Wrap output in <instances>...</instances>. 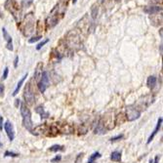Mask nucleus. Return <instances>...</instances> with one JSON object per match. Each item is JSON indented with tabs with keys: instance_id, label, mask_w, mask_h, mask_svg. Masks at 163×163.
I'll list each match as a JSON object with an SVG mask.
<instances>
[{
	"instance_id": "1",
	"label": "nucleus",
	"mask_w": 163,
	"mask_h": 163,
	"mask_svg": "<svg viewBox=\"0 0 163 163\" xmlns=\"http://www.w3.org/2000/svg\"><path fill=\"white\" fill-rule=\"evenodd\" d=\"M20 112H21V117H23V124L24 126V128L26 130H29V132H31L33 129V122L31 118V112H30L29 109L24 104H21Z\"/></svg>"
},
{
	"instance_id": "2",
	"label": "nucleus",
	"mask_w": 163,
	"mask_h": 163,
	"mask_svg": "<svg viewBox=\"0 0 163 163\" xmlns=\"http://www.w3.org/2000/svg\"><path fill=\"white\" fill-rule=\"evenodd\" d=\"M153 102H154V96L149 94V95H146V96H144L141 98V99H139L137 104H135L134 106L141 112L142 109H147Z\"/></svg>"
},
{
	"instance_id": "3",
	"label": "nucleus",
	"mask_w": 163,
	"mask_h": 163,
	"mask_svg": "<svg viewBox=\"0 0 163 163\" xmlns=\"http://www.w3.org/2000/svg\"><path fill=\"white\" fill-rule=\"evenodd\" d=\"M125 116H126V120L134 121L141 116V112L134 106V104H130V106L126 107V114H125Z\"/></svg>"
},
{
	"instance_id": "4",
	"label": "nucleus",
	"mask_w": 163,
	"mask_h": 163,
	"mask_svg": "<svg viewBox=\"0 0 163 163\" xmlns=\"http://www.w3.org/2000/svg\"><path fill=\"white\" fill-rule=\"evenodd\" d=\"M24 101H26V104H29V106L34 103V91L32 90L30 83H27V84L24 86Z\"/></svg>"
},
{
	"instance_id": "5",
	"label": "nucleus",
	"mask_w": 163,
	"mask_h": 163,
	"mask_svg": "<svg viewBox=\"0 0 163 163\" xmlns=\"http://www.w3.org/2000/svg\"><path fill=\"white\" fill-rule=\"evenodd\" d=\"M49 81H50V77H49V73L47 71H43L40 77V80L37 82L38 89L41 93H44L46 89L49 86Z\"/></svg>"
},
{
	"instance_id": "6",
	"label": "nucleus",
	"mask_w": 163,
	"mask_h": 163,
	"mask_svg": "<svg viewBox=\"0 0 163 163\" xmlns=\"http://www.w3.org/2000/svg\"><path fill=\"white\" fill-rule=\"evenodd\" d=\"M4 130L7 134V136L10 140V142L14 140L15 138V131H14V126L13 124L10 122V121H6L5 124H4Z\"/></svg>"
},
{
	"instance_id": "7",
	"label": "nucleus",
	"mask_w": 163,
	"mask_h": 163,
	"mask_svg": "<svg viewBox=\"0 0 163 163\" xmlns=\"http://www.w3.org/2000/svg\"><path fill=\"white\" fill-rule=\"evenodd\" d=\"M2 33H3V37L6 41H7V49L10 51H13V42H12V37L10 36V34L8 33L7 29H5V27H3L2 29Z\"/></svg>"
},
{
	"instance_id": "8",
	"label": "nucleus",
	"mask_w": 163,
	"mask_h": 163,
	"mask_svg": "<svg viewBox=\"0 0 163 163\" xmlns=\"http://www.w3.org/2000/svg\"><path fill=\"white\" fill-rule=\"evenodd\" d=\"M58 131H60L61 133L63 134H72L73 133V127L70 124H67V123H64V124L61 125L60 128H57Z\"/></svg>"
},
{
	"instance_id": "9",
	"label": "nucleus",
	"mask_w": 163,
	"mask_h": 163,
	"mask_svg": "<svg viewBox=\"0 0 163 163\" xmlns=\"http://www.w3.org/2000/svg\"><path fill=\"white\" fill-rule=\"evenodd\" d=\"M161 125H162V118L161 117H159L158 118V120H157V124H156V127L154 128V130L152 131V135L149 137V140H147V144H150V142L153 140V138L155 137V135L158 133V131L160 130V128H161Z\"/></svg>"
},
{
	"instance_id": "10",
	"label": "nucleus",
	"mask_w": 163,
	"mask_h": 163,
	"mask_svg": "<svg viewBox=\"0 0 163 163\" xmlns=\"http://www.w3.org/2000/svg\"><path fill=\"white\" fill-rule=\"evenodd\" d=\"M107 129L104 128V126L103 125V123L101 120H99L97 122L96 126H95L94 128V133L95 134H98V135H104L107 133Z\"/></svg>"
},
{
	"instance_id": "11",
	"label": "nucleus",
	"mask_w": 163,
	"mask_h": 163,
	"mask_svg": "<svg viewBox=\"0 0 163 163\" xmlns=\"http://www.w3.org/2000/svg\"><path fill=\"white\" fill-rule=\"evenodd\" d=\"M144 11L149 15H154V14L159 13V12H161L162 8L159 7V6H147V7L144 8Z\"/></svg>"
},
{
	"instance_id": "12",
	"label": "nucleus",
	"mask_w": 163,
	"mask_h": 163,
	"mask_svg": "<svg viewBox=\"0 0 163 163\" xmlns=\"http://www.w3.org/2000/svg\"><path fill=\"white\" fill-rule=\"evenodd\" d=\"M35 112L40 115L41 119H46V118H48L49 116H50V113H49L48 112H46V110L44 109V107H43L42 106H39V107H36Z\"/></svg>"
},
{
	"instance_id": "13",
	"label": "nucleus",
	"mask_w": 163,
	"mask_h": 163,
	"mask_svg": "<svg viewBox=\"0 0 163 163\" xmlns=\"http://www.w3.org/2000/svg\"><path fill=\"white\" fill-rule=\"evenodd\" d=\"M156 81H157V79L154 75H150L147 77V85L149 88H154V86L156 85Z\"/></svg>"
},
{
	"instance_id": "14",
	"label": "nucleus",
	"mask_w": 163,
	"mask_h": 163,
	"mask_svg": "<svg viewBox=\"0 0 163 163\" xmlns=\"http://www.w3.org/2000/svg\"><path fill=\"white\" fill-rule=\"evenodd\" d=\"M42 64L39 63L36 66V69H35V72H34V79L36 81H39V78L41 77V74H42Z\"/></svg>"
},
{
	"instance_id": "15",
	"label": "nucleus",
	"mask_w": 163,
	"mask_h": 163,
	"mask_svg": "<svg viewBox=\"0 0 163 163\" xmlns=\"http://www.w3.org/2000/svg\"><path fill=\"white\" fill-rule=\"evenodd\" d=\"M27 73H26V74H24L23 77H21V80L19 81V83H18L17 84V87H16V89H15L14 90V93H13V96H16V95L19 93V91H20V89H21V85L24 84V80H26V77H27Z\"/></svg>"
},
{
	"instance_id": "16",
	"label": "nucleus",
	"mask_w": 163,
	"mask_h": 163,
	"mask_svg": "<svg viewBox=\"0 0 163 163\" xmlns=\"http://www.w3.org/2000/svg\"><path fill=\"white\" fill-rule=\"evenodd\" d=\"M110 159H112V161H114V162L121 161V152H117V150L112 152V154H110Z\"/></svg>"
},
{
	"instance_id": "17",
	"label": "nucleus",
	"mask_w": 163,
	"mask_h": 163,
	"mask_svg": "<svg viewBox=\"0 0 163 163\" xmlns=\"http://www.w3.org/2000/svg\"><path fill=\"white\" fill-rule=\"evenodd\" d=\"M49 150L53 152H64V147L61 146V144H54L51 147H49Z\"/></svg>"
},
{
	"instance_id": "18",
	"label": "nucleus",
	"mask_w": 163,
	"mask_h": 163,
	"mask_svg": "<svg viewBox=\"0 0 163 163\" xmlns=\"http://www.w3.org/2000/svg\"><path fill=\"white\" fill-rule=\"evenodd\" d=\"M101 156H102V154H101L100 152H94L93 154H92L90 157H89V160H88V163H96V160L98 158H100Z\"/></svg>"
},
{
	"instance_id": "19",
	"label": "nucleus",
	"mask_w": 163,
	"mask_h": 163,
	"mask_svg": "<svg viewBox=\"0 0 163 163\" xmlns=\"http://www.w3.org/2000/svg\"><path fill=\"white\" fill-rule=\"evenodd\" d=\"M4 156L5 157H18L19 156V153H16V152H5L4 153Z\"/></svg>"
},
{
	"instance_id": "20",
	"label": "nucleus",
	"mask_w": 163,
	"mask_h": 163,
	"mask_svg": "<svg viewBox=\"0 0 163 163\" xmlns=\"http://www.w3.org/2000/svg\"><path fill=\"white\" fill-rule=\"evenodd\" d=\"M98 11H99V9L96 6H93V8H92V11H91V15H92V18H93V20H95L98 16Z\"/></svg>"
},
{
	"instance_id": "21",
	"label": "nucleus",
	"mask_w": 163,
	"mask_h": 163,
	"mask_svg": "<svg viewBox=\"0 0 163 163\" xmlns=\"http://www.w3.org/2000/svg\"><path fill=\"white\" fill-rule=\"evenodd\" d=\"M48 41H49V39H45V40H43L42 42H40L37 46H36V49H37V50H40V49L46 44V43H48Z\"/></svg>"
},
{
	"instance_id": "22",
	"label": "nucleus",
	"mask_w": 163,
	"mask_h": 163,
	"mask_svg": "<svg viewBox=\"0 0 163 163\" xmlns=\"http://www.w3.org/2000/svg\"><path fill=\"white\" fill-rule=\"evenodd\" d=\"M123 137H124L123 135H117V136H115V137H112L109 141L110 142H116V141H119V140L123 139Z\"/></svg>"
},
{
	"instance_id": "23",
	"label": "nucleus",
	"mask_w": 163,
	"mask_h": 163,
	"mask_svg": "<svg viewBox=\"0 0 163 163\" xmlns=\"http://www.w3.org/2000/svg\"><path fill=\"white\" fill-rule=\"evenodd\" d=\"M8 73H9V69H8V67H5L4 72H3V75H2V80H5V79L7 78Z\"/></svg>"
},
{
	"instance_id": "24",
	"label": "nucleus",
	"mask_w": 163,
	"mask_h": 163,
	"mask_svg": "<svg viewBox=\"0 0 163 163\" xmlns=\"http://www.w3.org/2000/svg\"><path fill=\"white\" fill-rule=\"evenodd\" d=\"M41 39V36H34V37H32V38H30L29 42V43H34L36 41H38V40H40Z\"/></svg>"
},
{
	"instance_id": "25",
	"label": "nucleus",
	"mask_w": 163,
	"mask_h": 163,
	"mask_svg": "<svg viewBox=\"0 0 163 163\" xmlns=\"http://www.w3.org/2000/svg\"><path fill=\"white\" fill-rule=\"evenodd\" d=\"M4 91H5L4 85L0 83V97H3V95H4Z\"/></svg>"
},
{
	"instance_id": "26",
	"label": "nucleus",
	"mask_w": 163,
	"mask_h": 163,
	"mask_svg": "<svg viewBox=\"0 0 163 163\" xmlns=\"http://www.w3.org/2000/svg\"><path fill=\"white\" fill-rule=\"evenodd\" d=\"M61 159V155H57L56 157L52 159L51 162H53V163H55V162H58V161H60Z\"/></svg>"
},
{
	"instance_id": "27",
	"label": "nucleus",
	"mask_w": 163,
	"mask_h": 163,
	"mask_svg": "<svg viewBox=\"0 0 163 163\" xmlns=\"http://www.w3.org/2000/svg\"><path fill=\"white\" fill-rule=\"evenodd\" d=\"M18 63H19V56H16L14 61V67H18Z\"/></svg>"
},
{
	"instance_id": "28",
	"label": "nucleus",
	"mask_w": 163,
	"mask_h": 163,
	"mask_svg": "<svg viewBox=\"0 0 163 163\" xmlns=\"http://www.w3.org/2000/svg\"><path fill=\"white\" fill-rule=\"evenodd\" d=\"M83 155H84V153H79L78 154V156H77V158L75 159V163H78V161H79V159H82V157H83Z\"/></svg>"
},
{
	"instance_id": "29",
	"label": "nucleus",
	"mask_w": 163,
	"mask_h": 163,
	"mask_svg": "<svg viewBox=\"0 0 163 163\" xmlns=\"http://www.w3.org/2000/svg\"><path fill=\"white\" fill-rule=\"evenodd\" d=\"M21 101H20L19 99H17L16 101H15V106H16L17 107H19V106H21Z\"/></svg>"
},
{
	"instance_id": "30",
	"label": "nucleus",
	"mask_w": 163,
	"mask_h": 163,
	"mask_svg": "<svg viewBox=\"0 0 163 163\" xmlns=\"http://www.w3.org/2000/svg\"><path fill=\"white\" fill-rule=\"evenodd\" d=\"M153 163H159V155H156L154 160H153Z\"/></svg>"
},
{
	"instance_id": "31",
	"label": "nucleus",
	"mask_w": 163,
	"mask_h": 163,
	"mask_svg": "<svg viewBox=\"0 0 163 163\" xmlns=\"http://www.w3.org/2000/svg\"><path fill=\"white\" fill-rule=\"evenodd\" d=\"M3 117H0V130L3 129Z\"/></svg>"
},
{
	"instance_id": "32",
	"label": "nucleus",
	"mask_w": 163,
	"mask_h": 163,
	"mask_svg": "<svg viewBox=\"0 0 163 163\" xmlns=\"http://www.w3.org/2000/svg\"><path fill=\"white\" fill-rule=\"evenodd\" d=\"M160 54L162 55V44L160 45Z\"/></svg>"
},
{
	"instance_id": "33",
	"label": "nucleus",
	"mask_w": 163,
	"mask_h": 163,
	"mask_svg": "<svg viewBox=\"0 0 163 163\" xmlns=\"http://www.w3.org/2000/svg\"><path fill=\"white\" fill-rule=\"evenodd\" d=\"M76 1H77V0H72V3H73V4H75Z\"/></svg>"
},
{
	"instance_id": "34",
	"label": "nucleus",
	"mask_w": 163,
	"mask_h": 163,
	"mask_svg": "<svg viewBox=\"0 0 163 163\" xmlns=\"http://www.w3.org/2000/svg\"><path fill=\"white\" fill-rule=\"evenodd\" d=\"M0 18H3V16H2V13H1V11H0Z\"/></svg>"
},
{
	"instance_id": "35",
	"label": "nucleus",
	"mask_w": 163,
	"mask_h": 163,
	"mask_svg": "<svg viewBox=\"0 0 163 163\" xmlns=\"http://www.w3.org/2000/svg\"><path fill=\"white\" fill-rule=\"evenodd\" d=\"M149 163H153V160H152V159H150V160H149Z\"/></svg>"
},
{
	"instance_id": "36",
	"label": "nucleus",
	"mask_w": 163,
	"mask_h": 163,
	"mask_svg": "<svg viewBox=\"0 0 163 163\" xmlns=\"http://www.w3.org/2000/svg\"><path fill=\"white\" fill-rule=\"evenodd\" d=\"M115 2H120V0H115Z\"/></svg>"
},
{
	"instance_id": "37",
	"label": "nucleus",
	"mask_w": 163,
	"mask_h": 163,
	"mask_svg": "<svg viewBox=\"0 0 163 163\" xmlns=\"http://www.w3.org/2000/svg\"><path fill=\"white\" fill-rule=\"evenodd\" d=\"M2 147V144H1V142H0V147Z\"/></svg>"
}]
</instances>
